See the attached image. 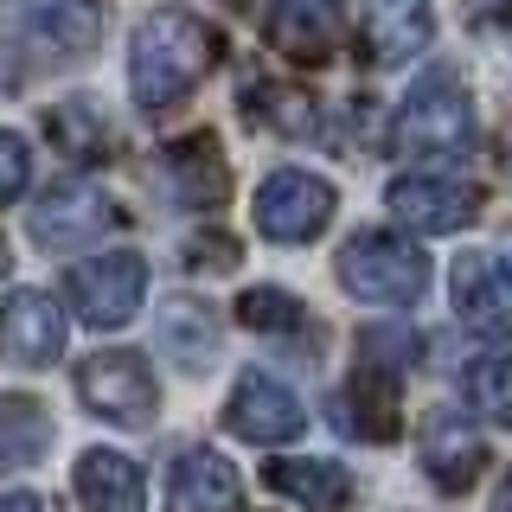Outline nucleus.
<instances>
[{
    "label": "nucleus",
    "mask_w": 512,
    "mask_h": 512,
    "mask_svg": "<svg viewBox=\"0 0 512 512\" xmlns=\"http://www.w3.org/2000/svg\"><path fill=\"white\" fill-rule=\"evenodd\" d=\"M218 64V32L186 7H160L141 20L135 52H128V90L141 109H167Z\"/></svg>",
    "instance_id": "nucleus-1"
},
{
    "label": "nucleus",
    "mask_w": 512,
    "mask_h": 512,
    "mask_svg": "<svg viewBox=\"0 0 512 512\" xmlns=\"http://www.w3.org/2000/svg\"><path fill=\"white\" fill-rule=\"evenodd\" d=\"M474 141V103L468 90H461V77L448 71V64H436V71H423L404 96V109H397L391 122V148L397 154H461Z\"/></svg>",
    "instance_id": "nucleus-2"
},
{
    "label": "nucleus",
    "mask_w": 512,
    "mask_h": 512,
    "mask_svg": "<svg viewBox=\"0 0 512 512\" xmlns=\"http://www.w3.org/2000/svg\"><path fill=\"white\" fill-rule=\"evenodd\" d=\"M340 282H346L352 301L410 308V301H423V288H429V256L416 244H404V237H391V231H359L340 250Z\"/></svg>",
    "instance_id": "nucleus-3"
},
{
    "label": "nucleus",
    "mask_w": 512,
    "mask_h": 512,
    "mask_svg": "<svg viewBox=\"0 0 512 512\" xmlns=\"http://www.w3.org/2000/svg\"><path fill=\"white\" fill-rule=\"evenodd\" d=\"M77 397H84L90 416L103 423H122V429H148L154 423V372L141 352H96V359L77 365Z\"/></svg>",
    "instance_id": "nucleus-4"
},
{
    "label": "nucleus",
    "mask_w": 512,
    "mask_h": 512,
    "mask_svg": "<svg viewBox=\"0 0 512 512\" xmlns=\"http://www.w3.org/2000/svg\"><path fill=\"white\" fill-rule=\"evenodd\" d=\"M327 218H333V186L301 167H282L256 186V231L269 244H308L327 231Z\"/></svg>",
    "instance_id": "nucleus-5"
},
{
    "label": "nucleus",
    "mask_w": 512,
    "mask_h": 512,
    "mask_svg": "<svg viewBox=\"0 0 512 512\" xmlns=\"http://www.w3.org/2000/svg\"><path fill=\"white\" fill-rule=\"evenodd\" d=\"M71 308L90 320V327H122L135 320L141 295H148V263L135 250H109V256H90V263L71 269Z\"/></svg>",
    "instance_id": "nucleus-6"
},
{
    "label": "nucleus",
    "mask_w": 512,
    "mask_h": 512,
    "mask_svg": "<svg viewBox=\"0 0 512 512\" xmlns=\"http://www.w3.org/2000/svg\"><path fill=\"white\" fill-rule=\"evenodd\" d=\"M0 359L26 365V372H45L64 359V308L45 288H13L0 301Z\"/></svg>",
    "instance_id": "nucleus-7"
},
{
    "label": "nucleus",
    "mask_w": 512,
    "mask_h": 512,
    "mask_svg": "<svg viewBox=\"0 0 512 512\" xmlns=\"http://www.w3.org/2000/svg\"><path fill=\"white\" fill-rule=\"evenodd\" d=\"M103 231H109V205H103V192L90 180H58L39 205H32V244L52 250V256L84 250L90 237H103Z\"/></svg>",
    "instance_id": "nucleus-8"
},
{
    "label": "nucleus",
    "mask_w": 512,
    "mask_h": 512,
    "mask_svg": "<svg viewBox=\"0 0 512 512\" xmlns=\"http://www.w3.org/2000/svg\"><path fill=\"white\" fill-rule=\"evenodd\" d=\"M224 423H231V436L244 442H295L301 429H308V410H301V397L288 391L282 378L269 372H244L231 391V410H224Z\"/></svg>",
    "instance_id": "nucleus-9"
},
{
    "label": "nucleus",
    "mask_w": 512,
    "mask_h": 512,
    "mask_svg": "<svg viewBox=\"0 0 512 512\" xmlns=\"http://www.w3.org/2000/svg\"><path fill=\"white\" fill-rule=\"evenodd\" d=\"M474 186L468 180H448V173H404V180L391 186V212L410 224V231L423 237H448L461 231V224L474 218Z\"/></svg>",
    "instance_id": "nucleus-10"
},
{
    "label": "nucleus",
    "mask_w": 512,
    "mask_h": 512,
    "mask_svg": "<svg viewBox=\"0 0 512 512\" xmlns=\"http://www.w3.org/2000/svg\"><path fill=\"white\" fill-rule=\"evenodd\" d=\"M455 314L480 340H512V269L500 256H461L455 263Z\"/></svg>",
    "instance_id": "nucleus-11"
},
{
    "label": "nucleus",
    "mask_w": 512,
    "mask_h": 512,
    "mask_svg": "<svg viewBox=\"0 0 512 512\" xmlns=\"http://www.w3.org/2000/svg\"><path fill=\"white\" fill-rule=\"evenodd\" d=\"M333 423L359 442H391L397 436V378H391V365L365 359L359 372H352V384L333 391Z\"/></svg>",
    "instance_id": "nucleus-12"
},
{
    "label": "nucleus",
    "mask_w": 512,
    "mask_h": 512,
    "mask_svg": "<svg viewBox=\"0 0 512 512\" xmlns=\"http://www.w3.org/2000/svg\"><path fill=\"white\" fill-rule=\"evenodd\" d=\"M269 45L295 64H327L333 45H340L333 0H276L269 7Z\"/></svg>",
    "instance_id": "nucleus-13"
},
{
    "label": "nucleus",
    "mask_w": 512,
    "mask_h": 512,
    "mask_svg": "<svg viewBox=\"0 0 512 512\" xmlns=\"http://www.w3.org/2000/svg\"><path fill=\"white\" fill-rule=\"evenodd\" d=\"M167 512H237V474L218 448H186L167 474Z\"/></svg>",
    "instance_id": "nucleus-14"
},
{
    "label": "nucleus",
    "mask_w": 512,
    "mask_h": 512,
    "mask_svg": "<svg viewBox=\"0 0 512 512\" xmlns=\"http://www.w3.org/2000/svg\"><path fill=\"white\" fill-rule=\"evenodd\" d=\"M423 468L436 487L448 493H461L468 480L487 468V442L474 436V423L461 410H442V416H429V429H423Z\"/></svg>",
    "instance_id": "nucleus-15"
},
{
    "label": "nucleus",
    "mask_w": 512,
    "mask_h": 512,
    "mask_svg": "<svg viewBox=\"0 0 512 512\" xmlns=\"http://www.w3.org/2000/svg\"><path fill=\"white\" fill-rule=\"evenodd\" d=\"M77 500L90 512H141L148 506V480L116 448H84V461H77Z\"/></svg>",
    "instance_id": "nucleus-16"
},
{
    "label": "nucleus",
    "mask_w": 512,
    "mask_h": 512,
    "mask_svg": "<svg viewBox=\"0 0 512 512\" xmlns=\"http://www.w3.org/2000/svg\"><path fill=\"white\" fill-rule=\"evenodd\" d=\"M429 45V0H365V52L404 64Z\"/></svg>",
    "instance_id": "nucleus-17"
},
{
    "label": "nucleus",
    "mask_w": 512,
    "mask_h": 512,
    "mask_svg": "<svg viewBox=\"0 0 512 512\" xmlns=\"http://www.w3.org/2000/svg\"><path fill=\"white\" fill-rule=\"evenodd\" d=\"M263 487L288 493V500H301L314 512H340L352 500V480L340 461H263Z\"/></svg>",
    "instance_id": "nucleus-18"
},
{
    "label": "nucleus",
    "mask_w": 512,
    "mask_h": 512,
    "mask_svg": "<svg viewBox=\"0 0 512 512\" xmlns=\"http://www.w3.org/2000/svg\"><path fill=\"white\" fill-rule=\"evenodd\" d=\"M160 346H167V359H180V372H205L218 359V314L205 301H167Z\"/></svg>",
    "instance_id": "nucleus-19"
},
{
    "label": "nucleus",
    "mask_w": 512,
    "mask_h": 512,
    "mask_svg": "<svg viewBox=\"0 0 512 512\" xmlns=\"http://www.w3.org/2000/svg\"><path fill=\"white\" fill-rule=\"evenodd\" d=\"M167 186L180 205H218L224 199V160H218V141L212 135H192L180 148H167Z\"/></svg>",
    "instance_id": "nucleus-20"
},
{
    "label": "nucleus",
    "mask_w": 512,
    "mask_h": 512,
    "mask_svg": "<svg viewBox=\"0 0 512 512\" xmlns=\"http://www.w3.org/2000/svg\"><path fill=\"white\" fill-rule=\"evenodd\" d=\"M20 7H26V20L71 58H84L96 45V32H103V7H96V0H20Z\"/></svg>",
    "instance_id": "nucleus-21"
},
{
    "label": "nucleus",
    "mask_w": 512,
    "mask_h": 512,
    "mask_svg": "<svg viewBox=\"0 0 512 512\" xmlns=\"http://www.w3.org/2000/svg\"><path fill=\"white\" fill-rule=\"evenodd\" d=\"M45 442H52V423H45V410L32 404V397H0V474H7V468H26V461H39Z\"/></svg>",
    "instance_id": "nucleus-22"
},
{
    "label": "nucleus",
    "mask_w": 512,
    "mask_h": 512,
    "mask_svg": "<svg viewBox=\"0 0 512 512\" xmlns=\"http://www.w3.org/2000/svg\"><path fill=\"white\" fill-rule=\"evenodd\" d=\"M461 391H468V404L480 416L512 423V352H487V359H474L468 378H461Z\"/></svg>",
    "instance_id": "nucleus-23"
},
{
    "label": "nucleus",
    "mask_w": 512,
    "mask_h": 512,
    "mask_svg": "<svg viewBox=\"0 0 512 512\" xmlns=\"http://www.w3.org/2000/svg\"><path fill=\"white\" fill-rule=\"evenodd\" d=\"M52 141H58L64 154H77V160L103 154V116H96L90 96H71L64 109H52Z\"/></svg>",
    "instance_id": "nucleus-24"
},
{
    "label": "nucleus",
    "mask_w": 512,
    "mask_h": 512,
    "mask_svg": "<svg viewBox=\"0 0 512 512\" xmlns=\"http://www.w3.org/2000/svg\"><path fill=\"white\" fill-rule=\"evenodd\" d=\"M237 314H244V327H256V333H295L301 320H308L288 288H250V295L237 301Z\"/></svg>",
    "instance_id": "nucleus-25"
},
{
    "label": "nucleus",
    "mask_w": 512,
    "mask_h": 512,
    "mask_svg": "<svg viewBox=\"0 0 512 512\" xmlns=\"http://www.w3.org/2000/svg\"><path fill=\"white\" fill-rule=\"evenodd\" d=\"M26 180H32V154H26V141L0 128V205H13V199H20Z\"/></svg>",
    "instance_id": "nucleus-26"
},
{
    "label": "nucleus",
    "mask_w": 512,
    "mask_h": 512,
    "mask_svg": "<svg viewBox=\"0 0 512 512\" xmlns=\"http://www.w3.org/2000/svg\"><path fill=\"white\" fill-rule=\"evenodd\" d=\"M263 116H276V128H288V135L314 128V109H308L301 90H263Z\"/></svg>",
    "instance_id": "nucleus-27"
},
{
    "label": "nucleus",
    "mask_w": 512,
    "mask_h": 512,
    "mask_svg": "<svg viewBox=\"0 0 512 512\" xmlns=\"http://www.w3.org/2000/svg\"><path fill=\"white\" fill-rule=\"evenodd\" d=\"M192 269H218V276H224V269H237V244H231V237H192Z\"/></svg>",
    "instance_id": "nucleus-28"
},
{
    "label": "nucleus",
    "mask_w": 512,
    "mask_h": 512,
    "mask_svg": "<svg viewBox=\"0 0 512 512\" xmlns=\"http://www.w3.org/2000/svg\"><path fill=\"white\" fill-rule=\"evenodd\" d=\"M0 512H45V506L32 500V493H7V500H0Z\"/></svg>",
    "instance_id": "nucleus-29"
},
{
    "label": "nucleus",
    "mask_w": 512,
    "mask_h": 512,
    "mask_svg": "<svg viewBox=\"0 0 512 512\" xmlns=\"http://www.w3.org/2000/svg\"><path fill=\"white\" fill-rule=\"evenodd\" d=\"M493 512H512V480L500 487V500H493Z\"/></svg>",
    "instance_id": "nucleus-30"
},
{
    "label": "nucleus",
    "mask_w": 512,
    "mask_h": 512,
    "mask_svg": "<svg viewBox=\"0 0 512 512\" xmlns=\"http://www.w3.org/2000/svg\"><path fill=\"white\" fill-rule=\"evenodd\" d=\"M7 263H13V256H7V244H0V276H7Z\"/></svg>",
    "instance_id": "nucleus-31"
},
{
    "label": "nucleus",
    "mask_w": 512,
    "mask_h": 512,
    "mask_svg": "<svg viewBox=\"0 0 512 512\" xmlns=\"http://www.w3.org/2000/svg\"><path fill=\"white\" fill-rule=\"evenodd\" d=\"M506 26H512V20H506Z\"/></svg>",
    "instance_id": "nucleus-32"
}]
</instances>
